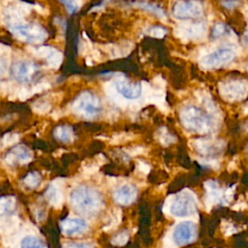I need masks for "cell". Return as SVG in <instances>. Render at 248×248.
Listing matches in <instances>:
<instances>
[{
	"label": "cell",
	"instance_id": "obj_16",
	"mask_svg": "<svg viewBox=\"0 0 248 248\" xmlns=\"http://www.w3.org/2000/svg\"><path fill=\"white\" fill-rule=\"evenodd\" d=\"M54 137L63 142H70L73 140L74 138L73 129L68 125L58 126L54 130Z\"/></svg>",
	"mask_w": 248,
	"mask_h": 248
},
{
	"label": "cell",
	"instance_id": "obj_20",
	"mask_svg": "<svg viewBox=\"0 0 248 248\" xmlns=\"http://www.w3.org/2000/svg\"><path fill=\"white\" fill-rule=\"evenodd\" d=\"M25 185H27L30 188H35L39 185L41 181V175L37 171L29 172L23 179Z\"/></svg>",
	"mask_w": 248,
	"mask_h": 248
},
{
	"label": "cell",
	"instance_id": "obj_6",
	"mask_svg": "<svg viewBox=\"0 0 248 248\" xmlns=\"http://www.w3.org/2000/svg\"><path fill=\"white\" fill-rule=\"evenodd\" d=\"M170 213L177 217H185L191 215L195 211V203L190 194L181 193L178 195L170 206Z\"/></svg>",
	"mask_w": 248,
	"mask_h": 248
},
{
	"label": "cell",
	"instance_id": "obj_3",
	"mask_svg": "<svg viewBox=\"0 0 248 248\" xmlns=\"http://www.w3.org/2000/svg\"><path fill=\"white\" fill-rule=\"evenodd\" d=\"M180 118L183 125L192 131L198 133H204L208 129L207 119L196 108H186L181 112Z\"/></svg>",
	"mask_w": 248,
	"mask_h": 248
},
{
	"label": "cell",
	"instance_id": "obj_24",
	"mask_svg": "<svg viewBox=\"0 0 248 248\" xmlns=\"http://www.w3.org/2000/svg\"><path fill=\"white\" fill-rule=\"evenodd\" d=\"M17 139H18V136L16 134H7L3 139V142L6 145H10V144H13L14 142H16L17 140Z\"/></svg>",
	"mask_w": 248,
	"mask_h": 248
},
{
	"label": "cell",
	"instance_id": "obj_10",
	"mask_svg": "<svg viewBox=\"0 0 248 248\" xmlns=\"http://www.w3.org/2000/svg\"><path fill=\"white\" fill-rule=\"evenodd\" d=\"M114 86L119 94L126 99H137L141 94V85L140 82H130L125 78L117 79Z\"/></svg>",
	"mask_w": 248,
	"mask_h": 248
},
{
	"label": "cell",
	"instance_id": "obj_2",
	"mask_svg": "<svg viewBox=\"0 0 248 248\" xmlns=\"http://www.w3.org/2000/svg\"><path fill=\"white\" fill-rule=\"evenodd\" d=\"M11 31L19 40L29 43H41L46 37V30L38 23H14Z\"/></svg>",
	"mask_w": 248,
	"mask_h": 248
},
{
	"label": "cell",
	"instance_id": "obj_29",
	"mask_svg": "<svg viewBox=\"0 0 248 248\" xmlns=\"http://www.w3.org/2000/svg\"><path fill=\"white\" fill-rule=\"evenodd\" d=\"M223 5L229 9H231V8H233L235 5H237V2H224Z\"/></svg>",
	"mask_w": 248,
	"mask_h": 248
},
{
	"label": "cell",
	"instance_id": "obj_5",
	"mask_svg": "<svg viewBox=\"0 0 248 248\" xmlns=\"http://www.w3.org/2000/svg\"><path fill=\"white\" fill-rule=\"evenodd\" d=\"M197 236V227L193 222L185 221L179 223L173 232L172 239L173 242L178 246L188 245L192 243Z\"/></svg>",
	"mask_w": 248,
	"mask_h": 248
},
{
	"label": "cell",
	"instance_id": "obj_25",
	"mask_svg": "<svg viewBox=\"0 0 248 248\" xmlns=\"http://www.w3.org/2000/svg\"><path fill=\"white\" fill-rule=\"evenodd\" d=\"M63 4L66 6V8L71 13L76 12L78 9V7H79V3L76 2V1H66V2H63Z\"/></svg>",
	"mask_w": 248,
	"mask_h": 248
},
{
	"label": "cell",
	"instance_id": "obj_26",
	"mask_svg": "<svg viewBox=\"0 0 248 248\" xmlns=\"http://www.w3.org/2000/svg\"><path fill=\"white\" fill-rule=\"evenodd\" d=\"M65 248H94L91 244L88 243H71Z\"/></svg>",
	"mask_w": 248,
	"mask_h": 248
},
{
	"label": "cell",
	"instance_id": "obj_17",
	"mask_svg": "<svg viewBox=\"0 0 248 248\" xmlns=\"http://www.w3.org/2000/svg\"><path fill=\"white\" fill-rule=\"evenodd\" d=\"M21 248H46V244L37 236L28 235L25 236L20 242Z\"/></svg>",
	"mask_w": 248,
	"mask_h": 248
},
{
	"label": "cell",
	"instance_id": "obj_32",
	"mask_svg": "<svg viewBox=\"0 0 248 248\" xmlns=\"http://www.w3.org/2000/svg\"><path fill=\"white\" fill-rule=\"evenodd\" d=\"M246 129H247V131H248V122H247V124H246Z\"/></svg>",
	"mask_w": 248,
	"mask_h": 248
},
{
	"label": "cell",
	"instance_id": "obj_12",
	"mask_svg": "<svg viewBox=\"0 0 248 248\" xmlns=\"http://www.w3.org/2000/svg\"><path fill=\"white\" fill-rule=\"evenodd\" d=\"M137 198V189L130 184L122 185L113 193L114 201L122 205L131 204Z\"/></svg>",
	"mask_w": 248,
	"mask_h": 248
},
{
	"label": "cell",
	"instance_id": "obj_4",
	"mask_svg": "<svg viewBox=\"0 0 248 248\" xmlns=\"http://www.w3.org/2000/svg\"><path fill=\"white\" fill-rule=\"evenodd\" d=\"M74 108L76 111L86 116L97 114L101 109V103L99 98L92 92H82L75 100Z\"/></svg>",
	"mask_w": 248,
	"mask_h": 248
},
{
	"label": "cell",
	"instance_id": "obj_13",
	"mask_svg": "<svg viewBox=\"0 0 248 248\" xmlns=\"http://www.w3.org/2000/svg\"><path fill=\"white\" fill-rule=\"evenodd\" d=\"M61 231L66 235H74L84 232L87 228V224L80 218H66L60 223Z\"/></svg>",
	"mask_w": 248,
	"mask_h": 248
},
{
	"label": "cell",
	"instance_id": "obj_21",
	"mask_svg": "<svg viewBox=\"0 0 248 248\" xmlns=\"http://www.w3.org/2000/svg\"><path fill=\"white\" fill-rule=\"evenodd\" d=\"M135 5L140 7L141 9H144V10H146V11H149V12H151V13L157 15V16H160V17H165V13H164L159 7H156V6L152 5V4H148V3H137V4H135Z\"/></svg>",
	"mask_w": 248,
	"mask_h": 248
},
{
	"label": "cell",
	"instance_id": "obj_11",
	"mask_svg": "<svg viewBox=\"0 0 248 248\" xmlns=\"http://www.w3.org/2000/svg\"><path fill=\"white\" fill-rule=\"evenodd\" d=\"M202 13L198 2H178L173 9V14L177 17L199 16Z\"/></svg>",
	"mask_w": 248,
	"mask_h": 248
},
{
	"label": "cell",
	"instance_id": "obj_33",
	"mask_svg": "<svg viewBox=\"0 0 248 248\" xmlns=\"http://www.w3.org/2000/svg\"><path fill=\"white\" fill-rule=\"evenodd\" d=\"M247 70H248V66H247Z\"/></svg>",
	"mask_w": 248,
	"mask_h": 248
},
{
	"label": "cell",
	"instance_id": "obj_27",
	"mask_svg": "<svg viewBox=\"0 0 248 248\" xmlns=\"http://www.w3.org/2000/svg\"><path fill=\"white\" fill-rule=\"evenodd\" d=\"M224 31H225V26L222 23H218V24H216V26L214 28L213 34H214V36H220L221 34L224 33Z\"/></svg>",
	"mask_w": 248,
	"mask_h": 248
},
{
	"label": "cell",
	"instance_id": "obj_23",
	"mask_svg": "<svg viewBox=\"0 0 248 248\" xmlns=\"http://www.w3.org/2000/svg\"><path fill=\"white\" fill-rule=\"evenodd\" d=\"M165 34H166V30L162 27H159V26L153 27L150 30V35L155 37V38H162V37L165 36Z\"/></svg>",
	"mask_w": 248,
	"mask_h": 248
},
{
	"label": "cell",
	"instance_id": "obj_22",
	"mask_svg": "<svg viewBox=\"0 0 248 248\" xmlns=\"http://www.w3.org/2000/svg\"><path fill=\"white\" fill-rule=\"evenodd\" d=\"M128 238H129V234L127 232L124 231V232L118 233L117 235H115V237L112 241L115 245H124L127 242Z\"/></svg>",
	"mask_w": 248,
	"mask_h": 248
},
{
	"label": "cell",
	"instance_id": "obj_9",
	"mask_svg": "<svg viewBox=\"0 0 248 248\" xmlns=\"http://www.w3.org/2000/svg\"><path fill=\"white\" fill-rule=\"evenodd\" d=\"M38 72V67L30 61H18L12 67V74L20 82H28L33 79Z\"/></svg>",
	"mask_w": 248,
	"mask_h": 248
},
{
	"label": "cell",
	"instance_id": "obj_18",
	"mask_svg": "<svg viewBox=\"0 0 248 248\" xmlns=\"http://www.w3.org/2000/svg\"><path fill=\"white\" fill-rule=\"evenodd\" d=\"M16 205V199L11 196L0 198V215L6 214L14 209Z\"/></svg>",
	"mask_w": 248,
	"mask_h": 248
},
{
	"label": "cell",
	"instance_id": "obj_15",
	"mask_svg": "<svg viewBox=\"0 0 248 248\" xmlns=\"http://www.w3.org/2000/svg\"><path fill=\"white\" fill-rule=\"evenodd\" d=\"M37 54H41L40 56L45 57L47 61V64L51 68H57L61 61H62V55L59 51L54 49L53 47L50 46H41L37 48L36 50Z\"/></svg>",
	"mask_w": 248,
	"mask_h": 248
},
{
	"label": "cell",
	"instance_id": "obj_19",
	"mask_svg": "<svg viewBox=\"0 0 248 248\" xmlns=\"http://www.w3.org/2000/svg\"><path fill=\"white\" fill-rule=\"evenodd\" d=\"M46 197L47 201L51 204H54V205L59 204V202L62 200V196H61L59 189H57L54 185H51L48 187L47 191L46 192Z\"/></svg>",
	"mask_w": 248,
	"mask_h": 248
},
{
	"label": "cell",
	"instance_id": "obj_1",
	"mask_svg": "<svg viewBox=\"0 0 248 248\" xmlns=\"http://www.w3.org/2000/svg\"><path fill=\"white\" fill-rule=\"evenodd\" d=\"M70 202L76 210L84 214L95 213L102 205V199L99 193L87 186L75 188L71 193Z\"/></svg>",
	"mask_w": 248,
	"mask_h": 248
},
{
	"label": "cell",
	"instance_id": "obj_28",
	"mask_svg": "<svg viewBox=\"0 0 248 248\" xmlns=\"http://www.w3.org/2000/svg\"><path fill=\"white\" fill-rule=\"evenodd\" d=\"M140 170H141V171H143V172H148L149 171V167L147 166V165H145V164H143V163H140Z\"/></svg>",
	"mask_w": 248,
	"mask_h": 248
},
{
	"label": "cell",
	"instance_id": "obj_7",
	"mask_svg": "<svg viewBox=\"0 0 248 248\" xmlns=\"http://www.w3.org/2000/svg\"><path fill=\"white\" fill-rule=\"evenodd\" d=\"M234 56V52L231 48H221L217 51L204 56L201 61V66L205 69L217 68L224 63L232 60Z\"/></svg>",
	"mask_w": 248,
	"mask_h": 248
},
{
	"label": "cell",
	"instance_id": "obj_31",
	"mask_svg": "<svg viewBox=\"0 0 248 248\" xmlns=\"http://www.w3.org/2000/svg\"><path fill=\"white\" fill-rule=\"evenodd\" d=\"M243 111H244V113H245V114H247V113H248V104L244 107V110H243Z\"/></svg>",
	"mask_w": 248,
	"mask_h": 248
},
{
	"label": "cell",
	"instance_id": "obj_30",
	"mask_svg": "<svg viewBox=\"0 0 248 248\" xmlns=\"http://www.w3.org/2000/svg\"><path fill=\"white\" fill-rule=\"evenodd\" d=\"M4 71H5V67H4V64H3V62L0 60V77L3 75Z\"/></svg>",
	"mask_w": 248,
	"mask_h": 248
},
{
	"label": "cell",
	"instance_id": "obj_8",
	"mask_svg": "<svg viewBox=\"0 0 248 248\" xmlns=\"http://www.w3.org/2000/svg\"><path fill=\"white\" fill-rule=\"evenodd\" d=\"M248 89V84L242 80H232L230 82L225 83L224 85L220 86L221 94L224 98L234 101L242 99L246 96V92Z\"/></svg>",
	"mask_w": 248,
	"mask_h": 248
},
{
	"label": "cell",
	"instance_id": "obj_14",
	"mask_svg": "<svg viewBox=\"0 0 248 248\" xmlns=\"http://www.w3.org/2000/svg\"><path fill=\"white\" fill-rule=\"evenodd\" d=\"M32 153L31 151L24 145H18L12 149L11 153L8 154L6 161L9 164H14L16 161H18L22 164L31 161Z\"/></svg>",
	"mask_w": 248,
	"mask_h": 248
}]
</instances>
